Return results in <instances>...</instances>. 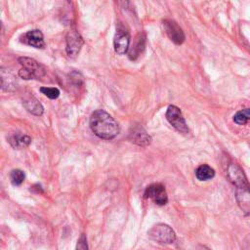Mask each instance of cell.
<instances>
[{
  "label": "cell",
  "instance_id": "cell-1",
  "mask_svg": "<svg viewBox=\"0 0 250 250\" xmlns=\"http://www.w3.org/2000/svg\"><path fill=\"white\" fill-rule=\"evenodd\" d=\"M227 175L235 187V198L238 206L246 216H250V184L241 169L233 162L228 165Z\"/></svg>",
  "mask_w": 250,
  "mask_h": 250
},
{
  "label": "cell",
  "instance_id": "cell-2",
  "mask_svg": "<svg viewBox=\"0 0 250 250\" xmlns=\"http://www.w3.org/2000/svg\"><path fill=\"white\" fill-rule=\"evenodd\" d=\"M90 128L97 137L104 140L115 138L120 131L117 121L104 109H97L91 114Z\"/></svg>",
  "mask_w": 250,
  "mask_h": 250
},
{
  "label": "cell",
  "instance_id": "cell-3",
  "mask_svg": "<svg viewBox=\"0 0 250 250\" xmlns=\"http://www.w3.org/2000/svg\"><path fill=\"white\" fill-rule=\"evenodd\" d=\"M19 62L22 65V68L20 69L19 75L25 79H38L44 76L45 70L43 66L37 62L35 60L27 57H21L19 58Z\"/></svg>",
  "mask_w": 250,
  "mask_h": 250
},
{
  "label": "cell",
  "instance_id": "cell-4",
  "mask_svg": "<svg viewBox=\"0 0 250 250\" xmlns=\"http://www.w3.org/2000/svg\"><path fill=\"white\" fill-rule=\"evenodd\" d=\"M147 234L151 239L163 244H170L176 240L175 231L165 224H157L153 226L147 231Z\"/></svg>",
  "mask_w": 250,
  "mask_h": 250
},
{
  "label": "cell",
  "instance_id": "cell-5",
  "mask_svg": "<svg viewBox=\"0 0 250 250\" xmlns=\"http://www.w3.org/2000/svg\"><path fill=\"white\" fill-rule=\"evenodd\" d=\"M166 119L168 122L180 133L188 134V127L186 123V120L182 114V111L176 105H169L166 111Z\"/></svg>",
  "mask_w": 250,
  "mask_h": 250
},
{
  "label": "cell",
  "instance_id": "cell-6",
  "mask_svg": "<svg viewBox=\"0 0 250 250\" xmlns=\"http://www.w3.org/2000/svg\"><path fill=\"white\" fill-rule=\"evenodd\" d=\"M162 26H163V29H164L165 33L167 34V36L176 45H181L185 41L186 35H185L183 29L180 27V25L175 21L163 20Z\"/></svg>",
  "mask_w": 250,
  "mask_h": 250
},
{
  "label": "cell",
  "instance_id": "cell-7",
  "mask_svg": "<svg viewBox=\"0 0 250 250\" xmlns=\"http://www.w3.org/2000/svg\"><path fill=\"white\" fill-rule=\"evenodd\" d=\"M145 196L152 199L157 205H165L168 202L165 187L159 183L148 186L145 190Z\"/></svg>",
  "mask_w": 250,
  "mask_h": 250
},
{
  "label": "cell",
  "instance_id": "cell-8",
  "mask_svg": "<svg viewBox=\"0 0 250 250\" xmlns=\"http://www.w3.org/2000/svg\"><path fill=\"white\" fill-rule=\"evenodd\" d=\"M130 45V35L128 31L119 26L116 29L114 39H113V47L114 51L119 55H124L129 50Z\"/></svg>",
  "mask_w": 250,
  "mask_h": 250
},
{
  "label": "cell",
  "instance_id": "cell-9",
  "mask_svg": "<svg viewBox=\"0 0 250 250\" xmlns=\"http://www.w3.org/2000/svg\"><path fill=\"white\" fill-rule=\"evenodd\" d=\"M84 41L76 30L68 31L66 35V53L69 57H75L81 50Z\"/></svg>",
  "mask_w": 250,
  "mask_h": 250
},
{
  "label": "cell",
  "instance_id": "cell-10",
  "mask_svg": "<svg viewBox=\"0 0 250 250\" xmlns=\"http://www.w3.org/2000/svg\"><path fill=\"white\" fill-rule=\"evenodd\" d=\"M21 42L37 49H43L45 47L43 33L39 29H33L25 32L21 36Z\"/></svg>",
  "mask_w": 250,
  "mask_h": 250
},
{
  "label": "cell",
  "instance_id": "cell-11",
  "mask_svg": "<svg viewBox=\"0 0 250 250\" xmlns=\"http://www.w3.org/2000/svg\"><path fill=\"white\" fill-rule=\"evenodd\" d=\"M145 47H146V34L142 32L136 36L135 41L129 50V55H128L129 59L132 61H135L145 50Z\"/></svg>",
  "mask_w": 250,
  "mask_h": 250
},
{
  "label": "cell",
  "instance_id": "cell-12",
  "mask_svg": "<svg viewBox=\"0 0 250 250\" xmlns=\"http://www.w3.org/2000/svg\"><path fill=\"white\" fill-rule=\"evenodd\" d=\"M130 140L141 146H146L151 143L150 136L142 127L133 129V132L130 133Z\"/></svg>",
  "mask_w": 250,
  "mask_h": 250
},
{
  "label": "cell",
  "instance_id": "cell-13",
  "mask_svg": "<svg viewBox=\"0 0 250 250\" xmlns=\"http://www.w3.org/2000/svg\"><path fill=\"white\" fill-rule=\"evenodd\" d=\"M17 81L15 76L10 72L1 68V88L3 91L11 92L17 87Z\"/></svg>",
  "mask_w": 250,
  "mask_h": 250
},
{
  "label": "cell",
  "instance_id": "cell-14",
  "mask_svg": "<svg viewBox=\"0 0 250 250\" xmlns=\"http://www.w3.org/2000/svg\"><path fill=\"white\" fill-rule=\"evenodd\" d=\"M22 104L23 106L26 108V110L34 115H37V116H40L43 114V111H44V108L42 106V104L34 98V97H31V98H27L26 100H24L22 102Z\"/></svg>",
  "mask_w": 250,
  "mask_h": 250
},
{
  "label": "cell",
  "instance_id": "cell-15",
  "mask_svg": "<svg viewBox=\"0 0 250 250\" xmlns=\"http://www.w3.org/2000/svg\"><path fill=\"white\" fill-rule=\"evenodd\" d=\"M195 176L199 181H208L215 176V171L209 165L202 164L196 168Z\"/></svg>",
  "mask_w": 250,
  "mask_h": 250
},
{
  "label": "cell",
  "instance_id": "cell-16",
  "mask_svg": "<svg viewBox=\"0 0 250 250\" xmlns=\"http://www.w3.org/2000/svg\"><path fill=\"white\" fill-rule=\"evenodd\" d=\"M30 142H31V139L26 135L16 134L9 138V143L15 148H21V147L27 146L30 144Z\"/></svg>",
  "mask_w": 250,
  "mask_h": 250
},
{
  "label": "cell",
  "instance_id": "cell-17",
  "mask_svg": "<svg viewBox=\"0 0 250 250\" xmlns=\"http://www.w3.org/2000/svg\"><path fill=\"white\" fill-rule=\"evenodd\" d=\"M233 122L238 125H244L250 120V108H244L233 115Z\"/></svg>",
  "mask_w": 250,
  "mask_h": 250
},
{
  "label": "cell",
  "instance_id": "cell-18",
  "mask_svg": "<svg viewBox=\"0 0 250 250\" xmlns=\"http://www.w3.org/2000/svg\"><path fill=\"white\" fill-rule=\"evenodd\" d=\"M24 173L20 169H15L10 173V180L14 186H20L24 181Z\"/></svg>",
  "mask_w": 250,
  "mask_h": 250
},
{
  "label": "cell",
  "instance_id": "cell-19",
  "mask_svg": "<svg viewBox=\"0 0 250 250\" xmlns=\"http://www.w3.org/2000/svg\"><path fill=\"white\" fill-rule=\"evenodd\" d=\"M40 92L52 100H55L60 96V90L56 87H41Z\"/></svg>",
  "mask_w": 250,
  "mask_h": 250
},
{
  "label": "cell",
  "instance_id": "cell-20",
  "mask_svg": "<svg viewBox=\"0 0 250 250\" xmlns=\"http://www.w3.org/2000/svg\"><path fill=\"white\" fill-rule=\"evenodd\" d=\"M76 250H88V244H87V238L85 234H81L77 241Z\"/></svg>",
  "mask_w": 250,
  "mask_h": 250
},
{
  "label": "cell",
  "instance_id": "cell-21",
  "mask_svg": "<svg viewBox=\"0 0 250 250\" xmlns=\"http://www.w3.org/2000/svg\"><path fill=\"white\" fill-rule=\"evenodd\" d=\"M196 250H209L207 247H205V246H203V245H200V246H198L197 248H196Z\"/></svg>",
  "mask_w": 250,
  "mask_h": 250
}]
</instances>
